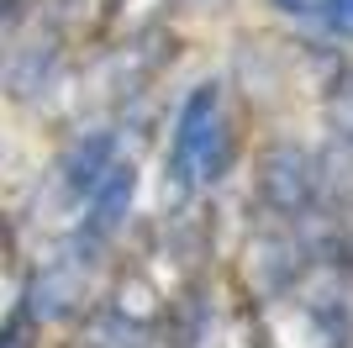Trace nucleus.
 <instances>
[{"instance_id": "nucleus-1", "label": "nucleus", "mask_w": 353, "mask_h": 348, "mask_svg": "<svg viewBox=\"0 0 353 348\" xmlns=\"http://www.w3.org/2000/svg\"><path fill=\"white\" fill-rule=\"evenodd\" d=\"M232 159H237V132H232V116H227V95H221L216 79H206L185 95V106L174 116V137L163 153V195L190 201L201 190L221 185Z\"/></svg>"}, {"instance_id": "nucleus-2", "label": "nucleus", "mask_w": 353, "mask_h": 348, "mask_svg": "<svg viewBox=\"0 0 353 348\" xmlns=\"http://www.w3.org/2000/svg\"><path fill=\"white\" fill-rule=\"evenodd\" d=\"M253 201H259V217L306 222L322 206V164H316V153L301 143L264 148L259 174H253Z\"/></svg>"}, {"instance_id": "nucleus-3", "label": "nucleus", "mask_w": 353, "mask_h": 348, "mask_svg": "<svg viewBox=\"0 0 353 348\" xmlns=\"http://www.w3.org/2000/svg\"><path fill=\"white\" fill-rule=\"evenodd\" d=\"M132 195H137V169H132V159H117L101 174V185L85 195V217H79V227L69 232V248H63V253H74L85 269H95L101 253L117 243V232L127 227Z\"/></svg>"}, {"instance_id": "nucleus-4", "label": "nucleus", "mask_w": 353, "mask_h": 348, "mask_svg": "<svg viewBox=\"0 0 353 348\" xmlns=\"http://www.w3.org/2000/svg\"><path fill=\"white\" fill-rule=\"evenodd\" d=\"M74 16H79V0H48L43 11V27L11 64V95L32 101V95H48L53 79H59V64H63V43L74 32Z\"/></svg>"}, {"instance_id": "nucleus-5", "label": "nucleus", "mask_w": 353, "mask_h": 348, "mask_svg": "<svg viewBox=\"0 0 353 348\" xmlns=\"http://www.w3.org/2000/svg\"><path fill=\"white\" fill-rule=\"evenodd\" d=\"M121 159V143L111 127H95V132H79L69 148H63L59 169H53V180H59V195L69 206H85V195L95 185H101V174L111 169V164Z\"/></svg>"}, {"instance_id": "nucleus-6", "label": "nucleus", "mask_w": 353, "mask_h": 348, "mask_svg": "<svg viewBox=\"0 0 353 348\" xmlns=\"http://www.w3.org/2000/svg\"><path fill=\"white\" fill-rule=\"evenodd\" d=\"M85 264L74 259V253H59L53 264H43V275L32 280V290H27V301H32V311L43 322H63V317H79L85 311Z\"/></svg>"}, {"instance_id": "nucleus-7", "label": "nucleus", "mask_w": 353, "mask_h": 348, "mask_svg": "<svg viewBox=\"0 0 353 348\" xmlns=\"http://www.w3.org/2000/svg\"><path fill=\"white\" fill-rule=\"evenodd\" d=\"M322 116H327V127H332V137L343 148H353V58H332L327 64Z\"/></svg>"}, {"instance_id": "nucleus-8", "label": "nucleus", "mask_w": 353, "mask_h": 348, "mask_svg": "<svg viewBox=\"0 0 353 348\" xmlns=\"http://www.w3.org/2000/svg\"><path fill=\"white\" fill-rule=\"evenodd\" d=\"M280 11L306 16V21L327 27L332 37H348L353 43V0H280Z\"/></svg>"}, {"instance_id": "nucleus-9", "label": "nucleus", "mask_w": 353, "mask_h": 348, "mask_svg": "<svg viewBox=\"0 0 353 348\" xmlns=\"http://www.w3.org/2000/svg\"><path fill=\"white\" fill-rule=\"evenodd\" d=\"M37 338H43V317H37L32 301L21 296V301L6 311V322H0V348H37Z\"/></svg>"}, {"instance_id": "nucleus-10", "label": "nucleus", "mask_w": 353, "mask_h": 348, "mask_svg": "<svg viewBox=\"0 0 353 348\" xmlns=\"http://www.w3.org/2000/svg\"><path fill=\"white\" fill-rule=\"evenodd\" d=\"M153 6H159V0H101V27L105 32L127 27V37H132V32H143V16L137 11H148V21H159Z\"/></svg>"}, {"instance_id": "nucleus-11", "label": "nucleus", "mask_w": 353, "mask_h": 348, "mask_svg": "<svg viewBox=\"0 0 353 348\" xmlns=\"http://www.w3.org/2000/svg\"><path fill=\"white\" fill-rule=\"evenodd\" d=\"M237 348H274V343H269V338H264V327L253 322V338H237Z\"/></svg>"}, {"instance_id": "nucleus-12", "label": "nucleus", "mask_w": 353, "mask_h": 348, "mask_svg": "<svg viewBox=\"0 0 353 348\" xmlns=\"http://www.w3.org/2000/svg\"><path fill=\"white\" fill-rule=\"evenodd\" d=\"M179 6H190V11H227L232 0H179Z\"/></svg>"}, {"instance_id": "nucleus-13", "label": "nucleus", "mask_w": 353, "mask_h": 348, "mask_svg": "<svg viewBox=\"0 0 353 348\" xmlns=\"http://www.w3.org/2000/svg\"><path fill=\"white\" fill-rule=\"evenodd\" d=\"M16 6H21V0H0V21H6V16H11Z\"/></svg>"}]
</instances>
